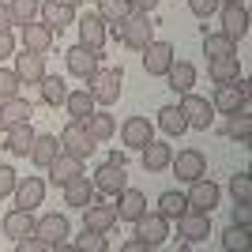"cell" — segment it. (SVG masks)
Here are the masks:
<instances>
[{
  "instance_id": "6da1fadb",
  "label": "cell",
  "mask_w": 252,
  "mask_h": 252,
  "mask_svg": "<svg viewBox=\"0 0 252 252\" xmlns=\"http://www.w3.org/2000/svg\"><path fill=\"white\" fill-rule=\"evenodd\" d=\"M121 83H125L121 68H102L98 64L94 75H87V94L94 98V105H113L121 98Z\"/></svg>"
},
{
  "instance_id": "7a4b0ae2",
  "label": "cell",
  "mask_w": 252,
  "mask_h": 252,
  "mask_svg": "<svg viewBox=\"0 0 252 252\" xmlns=\"http://www.w3.org/2000/svg\"><path fill=\"white\" fill-rule=\"evenodd\" d=\"M117 38H121V45H128V49H143L147 42H155V23H151V11H132L121 27H117Z\"/></svg>"
},
{
  "instance_id": "3957f363",
  "label": "cell",
  "mask_w": 252,
  "mask_h": 252,
  "mask_svg": "<svg viewBox=\"0 0 252 252\" xmlns=\"http://www.w3.org/2000/svg\"><path fill=\"white\" fill-rule=\"evenodd\" d=\"M245 102H249V79H245V75H237L233 83H215V98H211L215 113L230 117L233 109H241Z\"/></svg>"
},
{
  "instance_id": "277c9868",
  "label": "cell",
  "mask_w": 252,
  "mask_h": 252,
  "mask_svg": "<svg viewBox=\"0 0 252 252\" xmlns=\"http://www.w3.org/2000/svg\"><path fill=\"white\" fill-rule=\"evenodd\" d=\"M169 169H173V177H177V181L192 185V181L207 177V158H203V151L185 147V151H177V155L169 158Z\"/></svg>"
},
{
  "instance_id": "5b68a950",
  "label": "cell",
  "mask_w": 252,
  "mask_h": 252,
  "mask_svg": "<svg viewBox=\"0 0 252 252\" xmlns=\"http://www.w3.org/2000/svg\"><path fill=\"white\" fill-rule=\"evenodd\" d=\"M181 113H185V125L189 128H196V132H207L211 125H215V105L207 102V98H200V94H181V105H177Z\"/></svg>"
},
{
  "instance_id": "8992f818",
  "label": "cell",
  "mask_w": 252,
  "mask_h": 252,
  "mask_svg": "<svg viewBox=\"0 0 252 252\" xmlns=\"http://www.w3.org/2000/svg\"><path fill=\"white\" fill-rule=\"evenodd\" d=\"M61 147L68 151V155H75V158H91L98 143H94V136L87 132L83 121H72V117H68V125H64V132H61Z\"/></svg>"
},
{
  "instance_id": "52a82bcc",
  "label": "cell",
  "mask_w": 252,
  "mask_h": 252,
  "mask_svg": "<svg viewBox=\"0 0 252 252\" xmlns=\"http://www.w3.org/2000/svg\"><path fill=\"white\" fill-rule=\"evenodd\" d=\"M34 233L42 237L49 249H57V245H64L68 237H72V226H68V215H57V211H49V215H42V219H34Z\"/></svg>"
},
{
  "instance_id": "ba28073f",
  "label": "cell",
  "mask_w": 252,
  "mask_h": 252,
  "mask_svg": "<svg viewBox=\"0 0 252 252\" xmlns=\"http://www.w3.org/2000/svg\"><path fill=\"white\" fill-rule=\"evenodd\" d=\"M136 237L147 241V249H158V245H166L169 237V219H162L158 211H143L136 219Z\"/></svg>"
},
{
  "instance_id": "9c48e42d",
  "label": "cell",
  "mask_w": 252,
  "mask_h": 252,
  "mask_svg": "<svg viewBox=\"0 0 252 252\" xmlns=\"http://www.w3.org/2000/svg\"><path fill=\"white\" fill-rule=\"evenodd\" d=\"M177 233L185 245H200L211 237V215H203V211H185L177 219Z\"/></svg>"
},
{
  "instance_id": "30bf717a",
  "label": "cell",
  "mask_w": 252,
  "mask_h": 252,
  "mask_svg": "<svg viewBox=\"0 0 252 252\" xmlns=\"http://www.w3.org/2000/svg\"><path fill=\"white\" fill-rule=\"evenodd\" d=\"M185 200H189V211H203V215H211V211L219 207V200H222V189L215 185V181L200 177V181H192V192L185 196Z\"/></svg>"
},
{
  "instance_id": "8fae6325",
  "label": "cell",
  "mask_w": 252,
  "mask_h": 252,
  "mask_svg": "<svg viewBox=\"0 0 252 252\" xmlns=\"http://www.w3.org/2000/svg\"><path fill=\"white\" fill-rule=\"evenodd\" d=\"M64 64H68V72L87 79V75H94V68L102 64V49H87V45H72V49L64 53Z\"/></svg>"
},
{
  "instance_id": "7c38bea8",
  "label": "cell",
  "mask_w": 252,
  "mask_h": 252,
  "mask_svg": "<svg viewBox=\"0 0 252 252\" xmlns=\"http://www.w3.org/2000/svg\"><path fill=\"white\" fill-rule=\"evenodd\" d=\"M19 38H23V49H31V53H49L53 42H57V34H53L49 23H23L19 27Z\"/></svg>"
},
{
  "instance_id": "4fadbf2b",
  "label": "cell",
  "mask_w": 252,
  "mask_h": 252,
  "mask_svg": "<svg viewBox=\"0 0 252 252\" xmlns=\"http://www.w3.org/2000/svg\"><path fill=\"white\" fill-rule=\"evenodd\" d=\"M94 192L98 196H117V192L128 185V173H125V166H117V162H105V166H98L94 169Z\"/></svg>"
},
{
  "instance_id": "5bb4252c",
  "label": "cell",
  "mask_w": 252,
  "mask_h": 252,
  "mask_svg": "<svg viewBox=\"0 0 252 252\" xmlns=\"http://www.w3.org/2000/svg\"><path fill=\"white\" fill-rule=\"evenodd\" d=\"M42 23H49L53 34L68 31V27H75V4L72 0H42Z\"/></svg>"
},
{
  "instance_id": "9a60e30c",
  "label": "cell",
  "mask_w": 252,
  "mask_h": 252,
  "mask_svg": "<svg viewBox=\"0 0 252 252\" xmlns=\"http://www.w3.org/2000/svg\"><path fill=\"white\" fill-rule=\"evenodd\" d=\"M143 68H147V75H166L169 72V64H173V45L169 42H147L143 45Z\"/></svg>"
},
{
  "instance_id": "2e32d148",
  "label": "cell",
  "mask_w": 252,
  "mask_h": 252,
  "mask_svg": "<svg viewBox=\"0 0 252 252\" xmlns=\"http://www.w3.org/2000/svg\"><path fill=\"white\" fill-rule=\"evenodd\" d=\"M121 139H125V147L143 151L151 139H155V125H151L147 117H128L125 125H121Z\"/></svg>"
},
{
  "instance_id": "e0dca14e",
  "label": "cell",
  "mask_w": 252,
  "mask_h": 252,
  "mask_svg": "<svg viewBox=\"0 0 252 252\" xmlns=\"http://www.w3.org/2000/svg\"><path fill=\"white\" fill-rule=\"evenodd\" d=\"M61 189H64V203H68V207H79V211L98 196V192H94V181L87 177V173H75L72 181H64Z\"/></svg>"
},
{
  "instance_id": "ac0fdd59",
  "label": "cell",
  "mask_w": 252,
  "mask_h": 252,
  "mask_svg": "<svg viewBox=\"0 0 252 252\" xmlns=\"http://www.w3.org/2000/svg\"><path fill=\"white\" fill-rule=\"evenodd\" d=\"M143 211H147V196H143L139 189L125 185V189L117 192V219L121 222H136Z\"/></svg>"
},
{
  "instance_id": "d6986e66",
  "label": "cell",
  "mask_w": 252,
  "mask_h": 252,
  "mask_svg": "<svg viewBox=\"0 0 252 252\" xmlns=\"http://www.w3.org/2000/svg\"><path fill=\"white\" fill-rule=\"evenodd\" d=\"M11 196H15V207H27V211L42 207V200H45V181L42 177H19Z\"/></svg>"
},
{
  "instance_id": "ffe728a7",
  "label": "cell",
  "mask_w": 252,
  "mask_h": 252,
  "mask_svg": "<svg viewBox=\"0 0 252 252\" xmlns=\"http://www.w3.org/2000/svg\"><path fill=\"white\" fill-rule=\"evenodd\" d=\"M0 233H4V237H11V241H19V237L34 233V211L11 207L8 215H4V222H0Z\"/></svg>"
},
{
  "instance_id": "44dd1931",
  "label": "cell",
  "mask_w": 252,
  "mask_h": 252,
  "mask_svg": "<svg viewBox=\"0 0 252 252\" xmlns=\"http://www.w3.org/2000/svg\"><path fill=\"white\" fill-rule=\"evenodd\" d=\"M83 226L87 230H98V233H109L117 226V207H109V203H87L83 207Z\"/></svg>"
},
{
  "instance_id": "7402d4cb",
  "label": "cell",
  "mask_w": 252,
  "mask_h": 252,
  "mask_svg": "<svg viewBox=\"0 0 252 252\" xmlns=\"http://www.w3.org/2000/svg\"><path fill=\"white\" fill-rule=\"evenodd\" d=\"M15 75H19V83H38L45 75V53H31V49H23L19 57H15Z\"/></svg>"
},
{
  "instance_id": "603a6c76",
  "label": "cell",
  "mask_w": 252,
  "mask_h": 252,
  "mask_svg": "<svg viewBox=\"0 0 252 252\" xmlns=\"http://www.w3.org/2000/svg\"><path fill=\"white\" fill-rule=\"evenodd\" d=\"M34 117V105L27 102L23 94H15V98H8V102H0V128L8 132V128H15V125H23V121H31Z\"/></svg>"
},
{
  "instance_id": "cb8c5ba5",
  "label": "cell",
  "mask_w": 252,
  "mask_h": 252,
  "mask_svg": "<svg viewBox=\"0 0 252 252\" xmlns=\"http://www.w3.org/2000/svg\"><path fill=\"white\" fill-rule=\"evenodd\" d=\"M222 31L230 34L233 42H241L249 34V8L245 4H222Z\"/></svg>"
},
{
  "instance_id": "d4e9b609",
  "label": "cell",
  "mask_w": 252,
  "mask_h": 252,
  "mask_svg": "<svg viewBox=\"0 0 252 252\" xmlns=\"http://www.w3.org/2000/svg\"><path fill=\"white\" fill-rule=\"evenodd\" d=\"M105 38H109V27L102 23V15H83V19H79V45L102 49Z\"/></svg>"
},
{
  "instance_id": "484cf974",
  "label": "cell",
  "mask_w": 252,
  "mask_h": 252,
  "mask_svg": "<svg viewBox=\"0 0 252 252\" xmlns=\"http://www.w3.org/2000/svg\"><path fill=\"white\" fill-rule=\"evenodd\" d=\"M49 177H53V185H64V181H72L75 173H83V158H75V155H68V151L61 147V155L53 158L49 166Z\"/></svg>"
},
{
  "instance_id": "4316f807",
  "label": "cell",
  "mask_w": 252,
  "mask_h": 252,
  "mask_svg": "<svg viewBox=\"0 0 252 252\" xmlns=\"http://www.w3.org/2000/svg\"><path fill=\"white\" fill-rule=\"evenodd\" d=\"M169 158H173V147L166 139H151L143 147V169L147 173H162V169H169Z\"/></svg>"
},
{
  "instance_id": "83f0119b",
  "label": "cell",
  "mask_w": 252,
  "mask_h": 252,
  "mask_svg": "<svg viewBox=\"0 0 252 252\" xmlns=\"http://www.w3.org/2000/svg\"><path fill=\"white\" fill-rule=\"evenodd\" d=\"M166 79H169V87H173L177 94H189L192 87H196V64H192V61H177V57H173Z\"/></svg>"
},
{
  "instance_id": "f1b7e54d",
  "label": "cell",
  "mask_w": 252,
  "mask_h": 252,
  "mask_svg": "<svg viewBox=\"0 0 252 252\" xmlns=\"http://www.w3.org/2000/svg\"><path fill=\"white\" fill-rule=\"evenodd\" d=\"M207 75L215 79V83H233V79L241 75V61H237V53H226V57H211Z\"/></svg>"
},
{
  "instance_id": "f546056e",
  "label": "cell",
  "mask_w": 252,
  "mask_h": 252,
  "mask_svg": "<svg viewBox=\"0 0 252 252\" xmlns=\"http://www.w3.org/2000/svg\"><path fill=\"white\" fill-rule=\"evenodd\" d=\"M57 155H61V139H57V136H34L31 151H27V158H31L38 169H45Z\"/></svg>"
},
{
  "instance_id": "4dcf8cb0",
  "label": "cell",
  "mask_w": 252,
  "mask_h": 252,
  "mask_svg": "<svg viewBox=\"0 0 252 252\" xmlns=\"http://www.w3.org/2000/svg\"><path fill=\"white\" fill-rule=\"evenodd\" d=\"M226 136L237 139V143H249L252 136V102H245L241 109H233L230 121H226Z\"/></svg>"
},
{
  "instance_id": "1f68e13d",
  "label": "cell",
  "mask_w": 252,
  "mask_h": 252,
  "mask_svg": "<svg viewBox=\"0 0 252 252\" xmlns=\"http://www.w3.org/2000/svg\"><path fill=\"white\" fill-rule=\"evenodd\" d=\"M132 11H136V8H132V0H98V15H102V23H105V27H113V31L132 15Z\"/></svg>"
},
{
  "instance_id": "d6a6232c",
  "label": "cell",
  "mask_w": 252,
  "mask_h": 252,
  "mask_svg": "<svg viewBox=\"0 0 252 252\" xmlns=\"http://www.w3.org/2000/svg\"><path fill=\"white\" fill-rule=\"evenodd\" d=\"M83 125H87V132L94 136V143H105V139H109V136L117 132V121H113L109 113H105V109H94V113L87 117Z\"/></svg>"
},
{
  "instance_id": "836d02e7",
  "label": "cell",
  "mask_w": 252,
  "mask_h": 252,
  "mask_svg": "<svg viewBox=\"0 0 252 252\" xmlns=\"http://www.w3.org/2000/svg\"><path fill=\"white\" fill-rule=\"evenodd\" d=\"M38 87H42V102L45 105H64V98H68V83H64L61 75L45 72L42 79H38Z\"/></svg>"
},
{
  "instance_id": "e575fe53",
  "label": "cell",
  "mask_w": 252,
  "mask_h": 252,
  "mask_svg": "<svg viewBox=\"0 0 252 252\" xmlns=\"http://www.w3.org/2000/svg\"><path fill=\"white\" fill-rule=\"evenodd\" d=\"M64 105H68V117H72V121H87V117L94 113V98L87 94V87L83 91H68Z\"/></svg>"
},
{
  "instance_id": "d590c367",
  "label": "cell",
  "mask_w": 252,
  "mask_h": 252,
  "mask_svg": "<svg viewBox=\"0 0 252 252\" xmlns=\"http://www.w3.org/2000/svg\"><path fill=\"white\" fill-rule=\"evenodd\" d=\"M158 128H162L166 136H185V132H189L185 113H181L177 105H162V109H158Z\"/></svg>"
},
{
  "instance_id": "8d00e7d4",
  "label": "cell",
  "mask_w": 252,
  "mask_h": 252,
  "mask_svg": "<svg viewBox=\"0 0 252 252\" xmlns=\"http://www.w3.org/2000/svg\"><path fill=\"white\" fill-rule=\"evenodd\" d=\"M185 211H189V200H185V192H162V196H158V215H162V219H181V215H185Z\"/></svg>"
},
{
  "instance_id": "74e56055",
  "label": "cell",
  "mask_w": 252,
  "mask_h": 252,
  "mask_svg": "<svg viewBox=\"0 0 252 252\" xmlns=\"http://www.w3.org/2000/svg\"><path fill=\"white\" fill-rule=\"evenodd\" d=\"M34 132L31 128V121H23V125H15V128H8V151L11 155H27L31 151V143H34Z\"/></svg>"
},
{
  "instance_id": "f35d334b",
  "label": "cell",
  "mask_w": 252,
  "mask_h": 252,
  "mask_svg": "<svg viewBox=\"0 0 252 252\" xmlns=\"http://www.w3.org/2000/svg\"><path fill=\"white\" fill-rule=\"evenodd\" d=\"M203 53L207 57H226V53H237V42L226 31H211V34H203Z\"/></svg>"
},
{
  "instance_id": "ab89813d",
  "label": "cell",
  "mask_w": 252,
  "mask_h": 252,
  "mask_svg": "<svg viewBox=\"0 0 252 252\" xmlns=\"http://www.w3.org/2000/svg\"><path fill=\"white\" fill-rule=\"evenodd\" d=\"M8 11H11V23L23 27V23H34L42 15V0H8Z\"/></svg>"
},
{
  "instance_id": "60d3db41",
  "label": "cell",
  "mask_w": 252,
  "mask_h": 252,
  "mask_svg": "<svg viewBox=\"0 0 252 252\" xmlns=\"http://www.w3.org/2000/svg\"><path fill=\"white\" fill-rule=\"evenodd\" d=\"M222 249H226V252H241V249H249V226H237V222H230V226H226V233H222Z\"/></svg>"
},
{
  "instance_id": "b9f144b4",
  "label": "cell",
  "mask_w": 252,
  "mask_h": 252,
  "mask_svg": "<svg viewBox=\"0 0 252 252\" xmlns=\"http://www.w3.org/2000/svg\"><path fill=\"white\" fill-rule=\"evenodd\" d=\"M72 245H75L79 252H105V249H109L105 233H98V230H87V226H83V233H79V237H75Z\"/></svg>"
},
{
  "instance_id": "7bdbcfd3",
  "label": "cell",
  "mask_w": 252,
  "mask_h": 252,
  "mask_svg": "<svg viewBox=\"0 0 252 252\" xmlns=\"http://www.w3.org/2000/svg\"><path fill=\"white\" fill-rule=\"evenodd\" d=\"M19 75H15V68H0V102H8V98L19 94Z\"/></svg>"
},
{
  "instance_id": "ee69618b",
  "label": "cell",
  "mask_w": 252,
  "mask_h": 252,
  "mask_svg": "<svg viewBox=\"0 0 252 252\" xmlns=\"http://www.w3.org/2000/svg\"><path fill=\"white\" fill-rule=\"evenodd\" d=\"M230 196L233 200H252V177L245 173V169L230 177Z\"/></svg>"
},
{
  "instance_id": "f6af8a7d",
  "label": "cell",
  "mask_w": 252,
  "mask_h": 252,
  "mask_svg": "<svg viewBox=\"0 0 252 252\" xmlns=\"http://www.w3.org/2000/svg\"><path fill=\"white\" fill-rule=\"evenodd\" d=\"M219 8H222V0H189V11L196 19H211Z\"/></svg>"
},
{
  "instance_id": "bcb514c9",
  "label": "cell",
  "mask_w": 252,
  "mask_h": 252,
  "mask_svg": "<svg viewBox=\"0 0 252 252\" xmlns=\"http://www.w3.org/2000/svg\"><path fill=\"white\" fill-rule=\"evenodd\" d=\"M15 181H19V173H15V169H11V166H0V200L15 192Z\"/></svg>"
},
{
  "instance_id": "7dc6e473",
  "label": "cell",
  "mask_w": 252,
  "mask_h": 252,
  "mask_svg": "<svg viewBox=\"0 0 252 252\" xmlns=\"http://www.w3.org/2000/svg\"><path fill=\"white\" fill-rule=\"evenodd\" d=\"M233 222H237V226H252V207H249V200H233Z\"/></svg>"
},
{
  "instance_id": "c3c4849f",
  "label": "cell",
  "mask_w": 252,
  "mask_h": 252,
  "mask_svg": "<svg viewBox=\"0 0 252 252\" xmlns=\"http://www.w3.org/2000/svg\"><path fill=\"white\" fill-rule=\"evenodd\" d=\"M15 57V34L11 31H0V61Z\"/></svg>"
},
{
  "instance_id": "681fc988",
  "label": "cell",
  "mask_w": 252,
  "mask_h": 252,
  "mask_svg": "<svg viewBox=\"0 0 252 252\" xmlns=\"http://www.w3.org/2000/svg\"><path fill=\"white\" fill-rule=\"evenodd\" d=\"M15 23H11V11H8V4L0 0V31H11Z\"/></svg>"
},
{
  "instance_id": "f907efd6",
  "label": "cell",
  "mask_w": 252,
  "mask_h": 252,
  "mask_svg": "<svg viewBox=\"0 0 252 252\" xmlns=\"http://www.w3.org/2000/svg\"><path fill=\"white\" fill-rule=\"evenodd\" d=\"M121 249L125 252H147V241H143V237H132V241H125Z\"/></svg>"
},
{
  "instance_id": "816d5d0a",
  "label": "cell",
  "mask_w": 252,
  "mask_h": 252,
  "mask_svg": "<svg viewBox=\"0 0 252 252\" xmlns=\"http://www.w3.org/2000/svg\"><path fill=\"white\" fill-rule=\"evenodd\" d=\"M132 8H136V11H155L158 0H132Z\"/></svg>"
},
{
  "instance_id": "f5cc1de1",
  "label": "cell",
  "mask_w": 252,
  "mask_h": 252,
  "mask_svg": "<svg viewBox=\"0 0 252 252\" xmlns=\"http://www.w3.org/2000/svg\"><path fill=\"white\" fill-rule=\"evenodd\" d=\"M109 162H117V166H125V162H128V155H125V151H113V155H109Z\"/></svg>"
},
{
  "instance_id": "db71d44e",
  "label": "cell",
  "mask_w": 252,
  "mask_h": 252,
  "mask_svg": "<svg viewBox=\"0 0 252 252\" xmlns=\"http://www.w3.org/2000/svg\"><path fill=\"white\" fill-rule=\"evenodd\" d=\"M222 4H245V0H222Z\"/></svg>"
},
{
  "instance_id": "11a10c76",
  "label": "cell",
  "mask_w": 252,
  "mask_h": 252,
  "mask_svg": "<svg viewBox=\"0 0 252 252\" xmlns=\"http://www.w3.org/2000/svg\"><path fill=\"white\" fill-rule=\"evenodd\" d=\"M72 4H79V0H72Z\"/></svg>"
},
{
  "instance_id": "9f6ffc18",
  "label": "cell",
  "mask_w": 252,
  "mask_h": 252,
  "mask_svg": "<svg viewBox=\"0 0 252 252\" xmlns=\"http://www.w3.org/2000/svg\"><path fill=\"white\" fill-rule=\"evenodd\" d=\"M0 237H4V233H0Z\"/></svg>"
}]
</instances>
